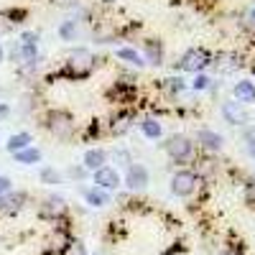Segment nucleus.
<instances>
[{
    "label": "nucleus",
    "instance_id": "nucleus-26",
    "mask_svg": "<svg viewBox=\"0 0 255 255\" xmlns=\"http://www.w3.org/2000/svg\"><path fill=\"white\" fill-rule=\"evenodd\" d=\"M10 115V105L8 102H0V120H5Z\"/></svg>",
    "mask_w": 255,
    "mask_h": 255
},
{
    "label": "nucleus",
    "instance_id": "nucleus-19",
    "mask_svg": "<svg viewBox=\"0 0 255 255\" xmlns=\"http://www.w3.org/2000/svg\"><path fill=\"white\" fill-rule=\"evenodd\" d=\"M90 61L92 56L87 51H74L72 54V67H84V69H90Z\"/></svg>",
    "mask_w": 255,
    "mask_h": 255
},
{
    "label": "nucleus",
    "instance_id": "nucleus-31",
    "mask_svg": "<svg viewBox=\"0 0 255 255\" xmlns=\"http://www.w3.org/2000/svg\"><path fill=\"white\" fill-rule=\"evenodd\" d=\"M105 3H115V0H105Z\"/></svg>",
    "mask_w": 255,
    "mask_h": 255
},
{
    "label": "nucleus",
    "instance_id": "nucleus-28",
    "mask_svg": "<svg viewBox=\"0 0 255 255\" xmlns=\"http://www.w3.org/2000/svg\"><path fill=\"white\" fill-rule=\"evenodd\" d=\"M59 5H74V0H56Z\"/></svg>",
    "mask_w": 255,
    "mask_h": 255
},
{
    "label": "nucleus",
    "instance_id": "nucleus-2",
    "mask_svg": "<svg viewBox=\"0 0 255 255\" xmlns=\"http://www.w3.org/2000/svg\"><path fill=\"white\" fill-rule=\"evenodd\" d=\"M197 184H199V179H197V174L194 171H176L174 174V179H171V191L176 197H191L194 194V189H197Z\"/></svg>",
    "mask_w": 255,
    "mask_h": 255
},
{
    "label": "nucleus",
    "instance_id": "nucleus-6",
    "mask_svg": "<svg viewBox=\"0 0 255 255\" xmlns=\"http://www.w3.org/2000/svg\"><path fill=\"white\" fill-rule=\"evenodd\" d=\"M95 186L105 189V191H113L120 186V174H118V168L113 166H102L95 171Z\"/></svg>",
    "mask_w": 255,
    "mask_h": 255
},
{
    "label": "nucleus",
    "instance_id": "nucleus-27",
    "mask_svg": "<svg viewBox=\"0 0 255 255\" xmlns=\"http://www.w3.org/2000/svg\"><path fill=\"white\" fill-rule=\"evenodd\" d=\"M20 44H33L36 46V33H23L20 36Z\"/></svg>",
    "mask_w": 255,
    "mask_h": 255
},
{
    "label": "nucleus",
    "instance_id": "nucleus-20",
    "mask_svg": "<svg viewBox=\"0 0 255 255\" xmlns=\"http://www.w3.org/2000/svg\"><path fill=\"white\" fill-rule=\"evenodd\" d=\"M41 181H44V184H61V174L56 171V168L46 166L44 171H41Z\"/></svg>",
    "mask_w": 255,
    "mask_h": 255
},
{
    "label": "nucleus",
    "instance_id": "nucleus-10",
    "mask_svg": "<svg viewBox=\"0 0 255 255\" xmlns=\"http://www.w3.org/2000/svg\"><path fill=\"white\" fill-rule=\"evenodd\" d=\"M197 140L207 148V151H220L222 143H225V138H222L220 133H215V130H209V128H202L199 135H197Z\"/></svg>",
    "mask_w": 255,
    "mask_h": 255
},
{
    "label": "nucleus",
    "instance_id": "nucleus-15",
    "mask_svg": "<svg viewBox=\"0 0 255 255\" xmlns=\"http://www.w3.org/2000/svg\"><path fill=\"white\" fill-rule=\"evenodd\" d=\"M118 59H123V61H128V64H133V67H143V56L135 51V49H130V46H123V49H118Z\"/></svg>",
    "mask_w": 255,
    "mask_h": 255
},
{
    "label": "nucleus",
    "instance_id": "nucleus-14",
    "mask_svg": "<svg viewBox=\"0 0 255 255\" xmlns=\"http://www.w3.org/2000/svg\"><path fill=\"white\" fill-rule=\"evenodd\" d=\"M140 130H143V135H145V138H153V140L163 135L161 123H158V120H153V118H145V120L140 123Z\"/></svg>",
    "mask_w": 255,
    "mask_h": 255
},
{
    "label": "nucleus",
    "instance_id": "nucleus-22",
    "mask_svg": "<svg viewBox=\"0 0 255 255\" xmlns=\"http://www.w3.org/2000/svg\"><path fill=\"white\" fill-rule=\"evenodd\" d=\"M10 184H13V181H10L8 176H0V197H5V194H10V189H13Z\"/></svg>",
    "mask_w": 255,
    "mask_h": 255
},
{
    "label": "nucleus",
    "instance_id": "nucleus-4",
    "mask_svg": "<svg viewBox=\"0 0 255 255\" xmlns=\"http://www.w3.org/2000/svg\"><path fill=\"white\" fill-rule=\"evenodd\" d=\"M148 181H151V174H148V168L140 166V163H130L125 168V186L133 189V191H140L148 186Z\"/></svg>",
    "mask_w": 255,
    "mask_h": 255
},
{
    "label": "nucleus",
    "instance_id": "nucleus-13",
    "mask_svg": "<svg viewBox=\"0 0 255 255\" xmlns=\"http://www.w3.org/2000/svg\"><path fill=\"white\" fill-rule=\"evenodd\" d=\"M13 158H15V163L31 166V163H38L41 161V151H38V148H33V145H28V148H23V151L13 153Z\"/></svg>",
    "mask_w": 255,
    "mask_h": 255
},
{
    "label": "nucleus",
    "instance_id": "nucleus-8",
    "mask_svg": "<svg viewBox=\"0 0 255 255\" xmlns=\"http://www.w3.org/2000/svg\"><path fill=\"white\" fill-rule=\"evenodd\" d=\"M105 161H108V153H105L102 148H90V151H84L82 166L90 168V171H97V168L105 166Z\"/></svg>",
    "mask_w": 255,
    "mask_h": 255
},
{
    "label": "nucleus",
    "instance_id": "nucleus-1",
    "mask_svg": "<svg viewBox=\"0 0 255 255\" xmlns=\"http://www.w3.org/2000/svg\"><path fill=\"white\" fill-rule=\"evenodd\" d=\"M163 148H166V153L171 156L174 161H179V163H184L186 158H191V151H194L191 140H189L186 135H181V133H176V135H171V138H166Z\"/></svg>",
    "mask_w": 255,
    "mask_h": 255
},
{
    "label": "nucleus",
    "instance_id": "nucleus-32",
    "mask_svg": "<svg viewBox=\"0 0 255 255\" xmlns=\"http://www.w3.org/2000/svg\"><path fill=\"white\" fill-rule=\"evenodd\" d=\"M227 255H232V253H227Z\"/></svg>",
    "mask_w": 255,
    "mask_h": 255
},
{
    "label": "nucleus",
    "instance_id": "nucleus-29",
    "mask_svg": "<svg viewBox=\"0 0 255 255\" xmlns=\"http://www.w3.org/2000/svg\"><path fill=\"white\" fill-rule=\"evenodd\" d=\"M3 59H5V49H3V44H0V64H3Z\"/></svg>",
    "mask_w": 255,
    "mask_h": 255
},
{
    "label": "nucleus",
    "instance_id": "nucleus-21",
    "mask_svg": "<svg viewBox=\"0 0 255 255\" xmlns=\"http://www.w3.org/2000/svg\"><path fill=\"white\" fill-rule=\"evenodd\" d=\"M113 158H115L120 166H130V153L123 151V148H115V151H113Z\"/></svg>",
    "mask_w": 255,
    "mask_h": 255
},
{
    "label": "nucleus",
    "instance_id": "nucleus-30",
    "mask_svg": "<svg viewBox=\"0 0 255 255\" xmlns=\"http://www.w3.org/2000/svg\"><path fill=\"white\" fill-rule=\"evenodd\" d=\"M248 18H250V23H253V26H255V8H253V10H250V15H248Z\"/></svg>",
    "mask_w": 255,
    "mask_h": 255
},
{
    "label": "nucleus",
    "instance_id": "nucleus-7",
    "mask_svg": "<svg viewBox=\"0 0 255 255\" xmlns=\"http://www.w3.org/2000/svg\"><path fill=\"white\" fill-rule=\"evenodd\" d=\"M222 115H225V120H227L230 125H248V120H250L245 105H240V102H235V100L222 105Z\"/></svg>",
    "mask_w": 255,
    "mask_h": 255
},
{
    "label": "nucleus",
    "instance_id": "nucleus-12",
    "mask_svg": "<svg viewBox=\"0 0 255 255\" xmlns=\"http://www.w3.org/2000/svg\"><path fill=\"white\" fill-rule=\"evenodd\" d=\"M28 145H31V133H15L5 143V148L10 153H18V151H23V148H28Z\"/></svg>",
    "mask_w": 255,
    "mask_h": 255
},
{
    "label": "nucleus",
    "instance_id": "nucleus-17",
    "mask_svg": "<svg viewBox=\"0 0 255 255\" xmlns=\"http://www.w3.org/2000/svg\"><path fill=\"white\" fill-rule=\"evenodd\" d=\"M59 36L64 41H72L77 36V20H64V23L59 26Z\"/></svg>",
    "mask_w": 255,
    "mask_h": 255
},
{
    "label": "nucleus",
    "instance_id": "nucleus-11",
    "mask_svg": "<svg viewBox=\"0 0 255 255\" xmlns=\"http://www.w3.org/2000/svg\"><path fill=\"white\" fill-rule=\"evenodd\" d=\"M84 199H87L92 207H105V204L110 202L108 191L100 189V186H90V189H84Z\"/></svg>",
    "mask_w": 255,
    "mask_h": 255
},
{
    "label": "nucleus",
    "instance_id": "nucleus-5",
    "mask_svg": "<svg viewBox=\"0 0 255 255\" xmlns=\"http://www.w3.org/2000/svg\"><path fill=\"white\" fill-rule=\"evenodd\" d=\"M207 64H209V54L204 49H189L181 56V61H179V69H184V72H202Z\"/></svg>",
    "mask_w": 255,
    "mask_h": 255
},
{
    "label": "nucleus",
    "instance_id": "nucleus-9",
    "mask_svg": "<svg viewBox=\"0 0 255 255\" xmlns=\"http://www.w3.org/2000/svg\"><path fill=\"white\" fill-rule=\"evenodd\" d=\"M232 95H235V102L245 105V102H255V82L250 79H243L235 84V90H232Z\"/></svg>",
    "mask_w": 255,
    "mask_h": 255
},
{
    "label": "nucleus",
    "instance_id": "nucleus-16",
    "mask_svg": "<svg viewBox=\"0 0 255 255\" xmlns=\"http://www.w3.org/2000/svg\"><path fill=\"white\" fill-rule=\"evenodd\" d=\"M26 202V194H5V197H0V209H18L20 204Z\"/></svg>",
    "mask_w": 255,
    "mask_h": 255
},
{
    "label": "nucleus",
    "instance_id": "nucleus-18",
    "mask_svg": "<svg viewBox=\"0 0 255 255\" xmlns=\"http://www.w3.org/2000/svg\"><path fill=\"white\" fill-rule=\"evenodd\" d=\"M145 54L151 59V64H161V46L156 41H145Z\"/></svg>",
    "mask_w": 255,
    "mask_h": 255
},
{
    "label": "nucleus",
    "instance_id": "nucleus-3",
    "mask_svg": "<svg viewBox=\"0 0 255 255\" xmlns=\"http://www.w3.org/2000/svg\"><path fill=\"white\" fill-rule=\"evenodd\" d=\"M46 128L56 138H69L72 135V118L61 110H51L46 115Z\"/></svg>",
    "mask_w": 255,
    "mask_h": 255
},
{
    "label": "nucleus",
    "instance_id": "nucleus-23",
    "mask_svg": "<svg viewBox=\"0 0 255 255\" xmlns=\"http://www.w3.org/2000/svg\"><path fill=\"white\" fill-rule=\"evenodd\" d=\"M207 87H209V77L199 74V77L194 79V90H207Z\"/></svg>",
    "mask_w": 255,
    "mask_h": 255
},
{
    "label": "nucleus",
    "instance_id": "nucleus-25",
    "mask_svg": "<svg viewBox=\"0 0 255 255\" xmlns=\"http://www.w3.org/2000/svg\"><path fill=\"white\" fill-rule=\"evenodd\" d=\"M168 87H171V90H174V92H179V90H184V82H181V79H176V77H174V79H168Z\"/></svg>",
    "mask_w": 255,
    "mask_h": 255
},
{
    "label": "nucleus",
    "instance_id": "nucleus-24",
    "mask_svg": "<svg viewBox=\"0 0 255 255\" xmlns=\"http://www.w3.org/2000/svg\"><path fill=\"white\" fill-rule=\"evenodd\" d=\"M248 153H250V158H255V133L248 135Z\"/></svg>",
    "mask_w": 255,
    "mask_h": 255
}]
</instances>
